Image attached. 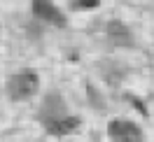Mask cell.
Masks as SVG:
<instances>
[{"instance_id":"cell-1","label":"cell","mask_w":154,"mask_h":142,"mask_svg":"<svg viewBox=\"0 0 154 142\" xmlns=\"http://www.w3.org/2000/svg\"><path fill=\"white\" fill-rule=\"evenodd\" d=\"M40 86V77L38 72H33V70H21L17 75L10 77V82H7V93H10L12 100H28L30 95H35Z\"/></svg>"},{"instance_id":"cell-2","label":"cell","mask_w":154,"mask_h":142,"mask_svg":"<svg viewBox=\"0 0 154 142\" xmlns=\"http://www.w3.org/2000/svg\"><path fill=\"white\" fill-rule=\"evenodd\" d=\"M33 14H35L40 21H47L51 26H58V28L66 26L63 12L56 10V5H54L51 0H33Z\"/></svg>"},{"instance_id":"cell-3","label":"cell","mask_w":154,"mask_h":142,"mask_svg":"<svg viewBox=\"0 0 154 142\" xmlns=\"http://www.w3.org/2000/svg\"><path fill=\"white\" fill-rule=\"evenodd\" d=\"M79 126V119L77 116H58L54 121H47V128L49 133H54V135H68V133H72Z\"/></svg>"},{"instance_id":"cell-4","label":"cell","mask_w":154,"mask_h":142,"mask_svg":"<svg viewBox=\"0 0 154 142\" xmlns=\"http://www.w3.org/2000/svg\"><path fill=\"white\" fill-rule=\"evenodd\" d=\"M140 131L135 123L131 121H122V119H115V121H110V126H107V133H110V137H122V135H128V133H135Z\"/></svg>"},{"instance_id":"cell-5","label":"cell","mask_w":154,"mask_h":142,"mask_svg":"<svg viewBox=\"0 0 154 142\" xmlns=\"http://www.w3.org/2000/svg\"><path fill=\"white\" fill-rule=\"evenodd\" d=\"M107 33H110V38L115 40V42H119V44H128V40H131L128 28H126L122 21H117V19L107 23Z\"/></svg>"},{"instance_id":"cell-6","label":"cell","mask_w":154,"mask_h":142,"mask_svg":"<svg viewBox=\"0 0 154 142\" xmlns=\"http://www.w3.org/2000/svg\"><path fill=\"white\" fill-rule=\"evenodd\" d=\"M98 5H100V2H98V0H75V2H72V10H96Z\"/></svg>"},{"instance_id":"cell-7","label":"cell","mask_w":154,"mask_h":142,"mask_svg":"<svg viewBox=\"0 0 154 142\" xmlns=\"http://www.w3.org/2000/svg\"><path fill=\"white\" fill-rule=\"evenodd\" d=\"M117 142H143V133L135 131V133H128V135H122V137H117Z\"/></svg>"}]
</instances>
